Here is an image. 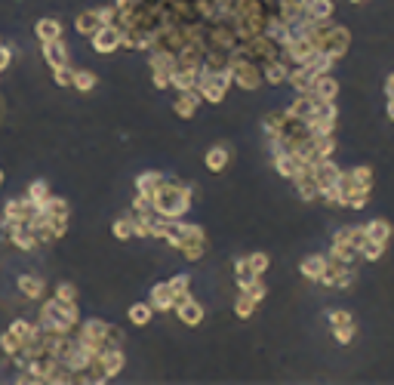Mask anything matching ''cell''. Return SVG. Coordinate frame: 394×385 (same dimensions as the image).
Returning <instances> with one entry per match:
<instances>
[{"instance_id": "29", "label": "cell", "mask_w": 394, "mask_h": 385, "mask_svg": "<svg viewBox=\"0 0 394 385\" xmlns=\"http://www.w3.org/2000/svg\"><path fill=\"white\" fill-rule=\"evenodd\" d=\"M166 287H170V293H173L176 302H179V299H185V296H191V278L188 275L170 278V280H166Z\"/></svg>"}, {"instance_id": "9", "label": "cell", "mask_w": 394, "mask_h": 385, "mask_svg": "<svg viewBox=\"0 0 394 385\" xmlns=\"http://www.w3.org/2000/svg\"><path fill=\"white\" fill-rule=\"evenodd\" d=\"M35 213H37V207L22 194V198H13V201L4 203V216H0V219H10V222H19V225H28Z\"/></svg>"}, {"instance_id": "46", "label": "cell", "mask_w": 394, "mask_h": 385, "mask_svg": "<svg viewBox=\"0 0 394 385\" xmlns=\"http://www.w3.org/2000/svg\"><path fill=\"white\" fill-rule=\"evenodd\" d=\"M388 121H394V99H388Z\"/></svg>"}, {"instance_id": "38", "label": "cell", "mask_w": 394, "mask_h": 385, "mask_svg": "<svg viewBox=\"0 0 394 385\" xmlns=\"http://www.w3.org/2000/svg\"><path fill=\"white\" fill-rule=\"evenodd\" d=\"M133 216H154V207H151V198L136 191V198H133V207H130Z\"/></svg>"}, {"instance_id": "25", "label": "cell", "mask_w": 394, "mask_h": 385, "mask_svg": "<svg viewBox=\"0 0 394 385\" xmlns=\"http://www.w3.org/2000/svg\"><path fill=\"white\" fill-rule=\"evenodd\" d=\"M78 93H93L99 87V74L90 71V68H74V83H71Z\"/></svg>"}, {"instance_id": "40", "label": "cell", "mask_w": 394, "mask_h": 385, "mask_svg": "<svg viewBox=\"0 0 394 385\" xmlns=\"http://www.w3.org/2000/svg\"><path fill=\"white\" fill-rule=\"evenodd\" d=\"M53 296L56 299H65V302H78V287H74L71 280H62V284H56Z\"/></svg>"}, {"instance_id": "3", "label": "cell", "mask_w": 394, "mask_h": 385, "mask_svg": "<svg viewBox=\"0 0 394 385\" xmlns=\"http://www.w3.org/2000/svg\"><path fill=\"white\" fill-rule=\"evenodd\" d=\"M231 87H234L231 83V68L228 71H219V74H213V71H200L197 74V93H200V99L204 102H209V105L225 102V96H228Z\"/></svg>"}, {"instance_id": "4", "label": "cell", "mask_w": 394, "mask_h": 385, "mask_svg": "<svg viewBox=\"0 0 394 385\" xmlns=\"http://www.w3.org/2000/svg\"><path fill=\"white\" fill-rule=\"evenodd\" d=\"M105 330H108V324L105 321H99V318H87V321H80L78 324V330H74V336H78V342L87 352H93L99 355L105 348Z\"/></svg>"}, {"instance_id": "47", "label": "cell", "mask_w": 394, "mask_h": 385, "mask_svg": "<svg viewBox=\"0 0 394 385\" xmlns=\"http://www.w3.org/2000/svg\"><path fill=\"white\" fill-rule=\"evenodd\" d=\"M0 185H4V170H0Z\"/></svg>"}, {"instance_id": "27", "label": "cell", "mask_w": 394, "mask_h": 385, "mask_svg": "<svg viewBox=\"0 0 394 385\" xmlns=\"http://www.w3.org/2000/svg\"><path fill=\"white\" fill-rule=\"evenodd\" d=\"M25 198H28L35 207H44V203L53 198V191H49V185L44 179H37V182H28V191H25Z\"/></svg>"}, {"instance_id": "1", "label": "cell", "mask_w": 394, "mask_h": 385, "mask_svg": "<svg viewBox=\"0 0 394 385\" xmlns=\"http://www.w3.org/2000/svg\"><path fill=\"white\" fill-rule=\"evenodd\" d=\"M195 198H197V185L179 182V179H164V185L151 198V207H154V216L161 219H185Z\"/></svg>"}, {"instance_id": "21", "label": "cell", "mask_w": 394, "mask_h": 385, "mask_svg": "<svg viewBox=\"0 0 394 385\" xmlns=\"http://www.w3.org/2000/svg\"><path fill=\"white\" fill-rule=\"evenodd\" d=\"M154 314H157V312L151 308V302H133L130 312H127V321L133 324V327H148Z\"/></svg>"}, {"instance_id": "30", "label": "cell", "mask_w": 394, "mask_h": 385, "mask_svg": "<svg viewBox=\"0 0 394 385\" xmlns=\"http://www.w3.org/2000/svg\"><path fill=\"white\" fill-rule=\"evenodd\" d=\"M37 210H44L47 216H68V219H71V207H68V201H65V198H56V194L44 203V207H37Z\"/></svg>"}, {"instance_id": "12", "label": "cell", "mask_w": 394, "mask_h": 385, "mask_svg": "<svg viewBox=\"0 0 394 385\" xmlns=\"http://www.w3.org/2000/svg\"><path fill=\"white\" fill-rule=\"evenodd\" d=\"M204 164L209 173H225L231 164V148L225 142H216V145H209L207 154H204Z\"/></svg>"}, {"instance_id": "33", "label": "cell", "mask_w": 394, "mask_h": 385, "mask_svg": "<svg viewBox=\"0 0 394 385\" xmlns=\"http://www.w3.org/2000/svg\"><path fill=\"white\" fill-rule=\"evenodd\" d=\"M19 348H22V339L13 330H4V336H0V352H4V357L19 355Z\"/></svg>"}, {"instance_id": "14", "label": "cell", "mask_w": 394, "mask_h": 385, "mask_svg": "<svg viewBox=\"0 0 394 385\" xmlns=\"http://www.w3.org/2000/svg\"><path fill=\"white\" fill-rule=\"evenodd\" d=\"M197 68H185V65H176L173 62V74H170V87L176 93H182V90H195L197 87Z\"/></svg>"}, {"instance_id": "35", "label": "cell", "mask_w": 394, "mask_h": 385, "mask_svg": "<svg viewBox=\"0 0 394 385\" xmlns=\"http://www.w3.org/2000/svg\"><path fill=\"white\" fill-rule=\"evenodd\" d=\"M382 253H385V244H376L367 237L364 247L357 250V259H367V262H376V259H382Z\"/></svg>"}, {"instance_id": "48", "label": "cell", "mask_w": 394, "mask_h": 385, "mask_svg": "<svg viewBox=\"0 0 394 385\" xmlns=\"http://www.w3.org/2000/svg\"><path fill=\"white\" fill-rule=\"evenodd\" d=\"M351 4H364V0H351Z\"/></svg>"}, {"instance_id": "2", "label": "cell", "mask_w": 394, "mask_h": 385, "mask_svg": "<svg viewBox=\"0 0 394 385\" xmlns=\"http://www.w3.org/2000/svg\"><path fill=\"white\" fill-rule=\"evenodd\" d=\"M37 324L49 333H59V336H65V333H74L80 324V305L78 302H65V299H47L44 305H40L37 312Z\"/></svg>"}, {"instance_id": "7", "label": "cell", "mask_w": 394, "mask_h": 385, "mask_svg": "<svg viewBox=\"0 0 394 385\" xmlns=\"http://www.w3.org/2000/svg\"><path fill=\"white\" fill-rule=\"evenodd\" d=\"M121 40L123 37H121V28H117V25H102V28L90 37V47H93L99 56H111L121 49Z\"/></svg>"}, {"instance_id": "44", "label": "cell", "mask_w": 394, "mask_h": 385, "mask_svg": "<svg viewBox=\"0 0 394 385\" xmlns=\"http://www.w3.org/2000/svg\"><path fill=\"white\" fill-rule=\"evenodd\" d=\"M10 65H13V47L0 40V74H4Z\"/></svg>"}, {"instance_id": "39", "label": "cell", "mask_w": 394, "mask_h": 385, "mask_svg": "<svg viewBox=\"0 0 394 385\" xmlns=\"http://www.w3.org/2000/svg\"><path fill=\"white\" fill-rule=\"evenodd\" d=\"M330 330H333V339H336L339 345H348L357 333V324H339V327H330Z\"/></svg>"}, {"instance_id": "41", "label": "cell", "mask_w": 394, "mask_h": 385, "mask_svg": "<svg viewBox=\"0 0 394 385\" xmlns=\"http://www.w3.org/2000/svg\"><path fill=\"white\" fill-rule=\"evenodd\" d=\"M240 293H247V296H253L256 302H262V299L268 296V287H265V280H262V278H256L253 284H250L247 290H240Z\"/></svg>"}, {"instance_id": "31", "label": "cell", "mask_w": 394, "mask_h": 385, "mask_svg": "<svg viewBox=\"0 0 394 385\" xmlns=\"http://www.w3.org/2000/svg\"><path fill=\"white\" fill-rule=\"evenodd\" d=\"M351 185H360V188H373V167H355V170H345Z\"/></svg>"}, {"instance_id": "17", "label": "cell", "mask_w": 394, "mask_h": 385, "mask_svg": "<svg viewBox=\"0 0 394 385\" xmlns=\"http://www.w3.org/2000/svg\"><path fill=\"white\" fill-rule=\"evenodd\" d=\"M312 96L317 102H336V96H339V81L333 74H321L314 81V87H312Z\"/></svg>"}, {"instance_id": "19", "label": "cell", "mask_w": 394, "mask_h": 385, "mask_svg": "<svg viewBox=\"0 0 394 385\" xmlns=\"http://www.w3.org/2000/svg\"><path fill=\"white\" fill-rule=\"evenodd\" d=\"M164 179L166 176L161 173V170H145V173L136 176V191L145 194V198H154V191L164 185Z\"/></svg>"}, {"instance_id": "6", "label": "cell", "mask_w": 394, "mask_h": 385, "mask_svg": "<svg viewBox=\"0 0 394 385\" xmlns=\"http://www.w3.org/2000/svg\"><path fill=\"white\" fill-rule=\"evenodd\" d=\"M351 47V31L345 28V25H330V31H326L324 44H321V53L333 56V59H342L348 53Z\"/></svg>"}, {"instance_id": "15", "label": "cell", "mask_w": 394, "mask_h": 385, "mask_svg": "<svg viewBox=\"0 0 394 385\" xmlns=\"http://www.w3.org/2000/svg\"><path fill=\"white\" fill-rule=\"evenodd\" d=\"M299 275L305 280H317V284H321V278L326 275V256H321V253L305 256V259L299 262Z\"/></svg>"}, {"instance_id": "26", "label": "cell", "mask_w": 394, "mask_h": 385, "mask_svg": "<svg viewBox=\"0 0 394 385\" xmlns=\"http://www.w3.org/2000/svg\"><path fill=\"white\" fill-rule=\"evenodd\" d=\"M10 330H13L16 336L22 339V345H25V342L37 339V333H40V324H37V321H28V318H16V321L10 324Z\"/></svg>"}, {"instance_id": "13", "label": "cell", "mask_w": 394, "mask_h": 385, "mask_svg": "<svg viewBox=\"0 0 394 385\" xmlns=\"http://www.w3.org/2000/svg\"><path fill=\"white\" fill-rule=\"evenodd\" d=\"M16 287H19V293H22L25 299H31V302L44 299V293H47V280L40 278V275H19Z\"/></svg>"}, {"instance_id": "37", "label": "cell", "mask_w": 394, "mask_h": 385, "mask_svg": "<svg viewBox=\"0 0 394 385\" xmlns=\"http://www.w3.org/2000/svg\"><path fill=\"white\" fill-rule=\"evenodd\" d=\"M49 71H53L56 87H71L74 83V68L71 65H59V68H49Z\"/></svg>"}, {"instance_id": "10", "label": "cell", "mask_w": 394, "mask_h": 385, "mask_svg": "<svg viewBox=\"0 0 394 385\" xmlns=\"http://www.w3.org/2000/svg\"><path fill=\"white\" fill-rule=\"evenodd\" d=\"M200 105H204V99H200V93H197V87H195V90H182V93H176L173 111H176V117L188 121V117H195V114H197V108H200Z\"/></svg>"}, {"instance_id": "18", "label": "cell", "mask_w": 394, "mask_h": 385, "mask_svg": "<svg viewBox=\"0 0 394 385\" xmlns=\"http://www.w3.org/2000/svg\"><path fill=\"white\" fill-rule=\"evenodd\" d=\"M102 28V19H99V13L96 10H83V13H78L74 16V31L80 34V37H93V34Z\"/></svg>"}, {"instance_id": "20", "label": "cell", "mask_w": 394, "mask_h": 385, "mask_svg": "<svg viewBox=\"0 0 394 385\" xmlns=\"http://www.w3.org/2000/svg\"><path fill=\"white\" fill-rule=\"evenodd\" d=\"M148 302H151V308H154V312H173L176 299H173V293H170V287H166V280H161V284L151 287Z\"/></svg>"}, {"instance_id": "11", "label": "cell", "mask_w": 394, "mask_h": 385, "mask_svg": "<svg viewBox=\"0 0 394 385\" xmlns=\"http://www.w3.org/2000/svg\"><path fill=\"white\" fill-rule=\"evenodd\" d=\"M44 49V59L49 68H59V65H71V49L65 44V37H56V40H47V44H40Z\"/></svg>"}, {"instance_id": "45", "label": "cell", "mask_w": 394, "mask_h": 385, "mask_svg": "<svg viewBox=\"0 0 394 385\" xmlns=\"http://www.w3.org/2000/svg\"><path fill=\"white\" fill-rule=\"evenodd\" d=\"M385 96L394 99V74H388V81H385Z\"/></svg>"}, {"instance_id": "32", "label": "cell", "mask_w": 394, "mask_h": 385, "mask_svg": "<svg viewBox=\"0 0 394 385\" xmlns=\"http://www.w3.org/2000/svg\"><path fill=\"white\" fill-rule=\"evenodd\" d=\"M111 231H114L117 241H130V237H133V213H127V216H117Z\"/></svg>"}, {"instance_id": "43", "label": "cell", "mask_w": 394, "mask_h": 385, "mask_svg": "<svg viewBox=\"0 0 394 385\" xmlns=\"http://www.w3.org/2000/svg\"><path fill=\"white\" fill-rule=\"evenodd\" d=\"M99 19H102V25H117V19H121V16H117V6L114 4H108V6H99Z\"/></svg>"}, {"instance_id": "22", "label": "cell", "mask_w": 394, "mask_h": 385, "mask_svg": "<svg viewBox=\"0 0 394 385\" xmlns=\"http://www.w3.org/2000/svg\"><path fill=\"white\" fill-rule=\"evenodd\" d=\"M35 34H37L40 44H47V40H56V37H62V22L53 19V16H47V19H40L35 25Z\"/></svg>"}, {"instance_id": "23", "label": "cell", "mask_w": 394, "mask_h": 385, "mask_svg": "<svg viewBox=\"0 0 394 385\" xmlns=\"http://www.w3.org/2000/svg\"><path fill=\"white\" fill-rule=\"evenodd\" d=\"M364 228H367V237H370V241L388 247V241H391V222L388 219H373V222H367Z\"/></svg>"}, {"instance_id": "5", "label": "cell", "mask_w": 394, "mask_h": 385, "mask_svg": "<svg viewBox=\"0 0 394 385\" xmlns=\"http://www.w3.org/2000/svg\"><path fill=\"white\" fill-rule=\"evenodd\" d=\"M231 83L240 90H259L262 87V65L259 62H231Z\"/></svg>"}, {"instance_id": "36", "label": "cell", "mask_w": 394, "mask_h": 385, "mask_svg": "<svg viewBox=\"0 0 394 385\" xmlns=\"http://www.w3.org/2000/svg\"><path fill=\"white\" fill-rule=\"evenodd\" d=\"M127 345V333H123L121 327H114V324H108L105 330V348H123Z\"/></svg>"}, {"instance_id": "34", "label": "cell", "mask_w": 394, "mask_h": 385, "mask_svg": "<svg viewBox=\"0 0 394 385\" xmlns=\"http://www.w3.org/2000/svg\"><path fill=\"white\" fill-rule=\"evenodd\" d=\"M247 265H250V271H253L256 278H262L268 268H271V259H268V253H250L247 256Z\"/></svg>"}, {"instance_id": "8", "label": "cell", "mask_w": 394, "mask_h": 385, "mask_svg": "<svg viewBox=\"0 0 394 385\" xmlns=\"http://www.w3.org/2000/svg\"><path fill=\"white\" fill-rule=\"evenodd\" d=\"M176 308V318H179L185 327H200L207 318V312H204V305L197 302L195 296H185V299H179V302L173 305Z\"/></svg>"}, {"instance_id": "24", "label": "cell", "mask_w": 394, "mask_h": 385, "mask_svg": "<svg viewBox=\"0 0 394 385\" xmlns=\"http://www.w3.org/2000/svg\"><path fill=\"white\" fill-rule=\"evenodd\" d=\"M10 244L16 247V250H22V253H35L37 247H40V241H37V235H35V231H31L28 225H22L19 231H16Z\"/></svg>"}, {"instance_id": "28", "label": "cell", "mask_w": 394, "mask_h": 385, "mask_svg": "<svg viewBox=\"0 0 394 385\" xmlns=\"http://www.w3.org/2000/svg\"><path fill=\"white\" fill-rule=\"evenodd\" d=\"M256 308H259L256 299L238 290V299H234V314H238L240 321H247V318H253V314H256Z\"/></svg>"}, {"instance_id": "42", "label": "cell", "mask_w": 394, "mask_h": 385, "mask_svg": "<svg viewBox=\"0 0 394 385\" xmlns=\"http://www.w3.org/2000/svg\"><path fill=\"white\" fill-rule=\"evenodd\" d=\"M326 321H330V327H339V324H355L351 312H345V308H333V312L326 314Z\"/></svg>"}, {"instance_id": "16", "label": "cell", "mask_w": 394, "mask_h": 385, "mask_svg": "<svg viewBox=\"0 0 394 385\" xmlns=\"http://www.w3.org/2000/svg\"><path fill=\"white\" fill-rule=\"evenodd\" d=\"M290 77V65L283 62V59H268L262 62V81L271 83V87H281V83H287Z\"/></svg>"}]
</instances>
